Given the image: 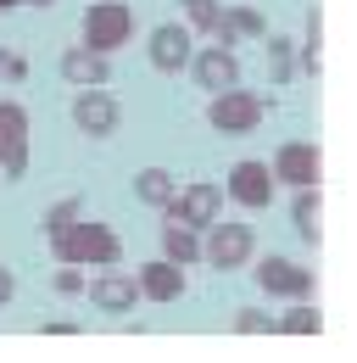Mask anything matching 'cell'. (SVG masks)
Returning <instances> with one entry per match:
<instances>
[{
	"instance_id": "24",
	"label": "cell",
	"mask_w": 357,
	"mask_h": 363,
	"mask_svg": "<svg viewBox=\"0 0 357 363\" xmlns=\"http://www.w3.org/2000/svg\"><path fill=\"white\" fill-rule=\"evenodd\" d=\"M0 79H11V84H23V79H28V67H23V56H11V50H0Z\"/></svg>"
},
{
	"instance_id": "8",
	"label": "cell",
	"mask_w": 357,
	"mask_h": 363,
	"mask_svg": "<svg viewBox=\"0 0 357 363\" xmlns=\"http://www.w3.org/2000/svg\"><path fill=\"white\" fill-rule=\"evenodd\" d=\"M190 73H196V84L201 90H229V84H240V62H234V50L229 45H207V50H190Z\"/></svg>"
},
{
	"instance_id": "3",
	"label": "cell",
	"mask_w": 357,
	"mask_h": 363,
	"mask_svg": "<svg viewBox=\"0 0 357 363\" xmlns=\"http://www.w3.org/2000/svg\"><path fill=\"white\" fill-rule=\"evenodd\" d=\"M263 95L240 90V84H229V90L212 95V106H207V123L218 129V135H251L257 123H263Z\"/></svg>"
},
{
	"instance_id": "12",
	"label": "cell",
	"mask_w": 357,
	"mask_h": 363,
	"mask_svg": "<svg viewBox=\"0 0 357 363\" xmlns=\"http://www.w3.org/2000/svg\"><path fill=\"white\" fill-rule=\"evenodd\" d=\"M229 201H240V207H268V201H273V174H268V162H234V168H229Z\"/></svg>"
},
{
	"instance_id": "1",
	"label": "cell",
	"mask_w": 357,
	"mask_h": 363,
	"mask_svg": "<svg viewBox=\"0 0 357 363\" xmlns=\"http://www.w3.org/2000/svg\"><path fill=\"white\" fill-rule=\"evenodd\" d=\"M50 246H56V263H73V269H118V257H123V240L106 224H89V218L50 235Z\"/></svg>"
},
{
	"instance_id": "17",
	"label": "cell",
	"mask_w": 357,
	"mask_h": 363,
	"mask_svg": "<svg viewBox=\"0 0 357 363\" xmlns=\"http://www.w3.org/2000/svg\"><path fill=\"white\" fill-rule=\"evenodd\" d=\"M318 213H324V196H318V184H296V207H290V224L302 229V240H318Z\"/></svg>"
},
{
	"instance_id": "9",
	"label": "cell",
	"mask_w": 357,
	"mask_h": 363,
	"mask_svg": "<svg viewBox=\"0 0 357 363\" xmlns=\"http://www.w3.org/2000/svg\"><path fill=\"white\" fill-rule=\"evenodd\" d=\"M190 28L184 23H162V28H151V67L157 73H184L190 67Z\"/></svg>"
},
{
	"instance_id": "28",
	"label": "cell",
	"mask_w": 357,
	"mask_h": 363,
	"mask_svg": "<svg viewBox=\"0 0 357 363\" xmlns=\"http://www.w3.org/2000/svg\"><path fill=\"white\" fill-rule=\"evenodd\" d=\"M23 6H50V0H23Z\"/></svg>"
},
{
	"instance_id": "16",
	"label": "cell",
	"mask_w": 357,
	"mask_h": 363,
	"mask_svg": "<svg viewBox=\"0 0 357 363\" xmlns=\"http://www.w3.org/2000/svg\"><path fill=\"white\" fill-rule=\"evenodd\" d=\"M162 257H168V263H178V269L201 263V229L168 218V224H162Z\"/></svg>"
},
{
	"instance_id": "13",
	"label": "cell",
	"mask_w": 357,
	"mask_h": 363,
	"mask_svg": "<svg viewBox=\"0 0 357 363\" xmlns=\"http://www.w3.org/2000/svg\"><path fill=\"white\" fill-rule=\"evenodd\" d=\"M134 285H140V296H151V302H178V296H184V269L168 263V257H157V263H145V269L134 274Z\"/></svg>"
},
{
	"instance_id": "25",
	"label": "cell",
	"mask_w": 357,
	"mask_h": 363,
	"mask_svg": "<svg viewBox=\"0 0 357 363\" xmlns=\"http://www.w3.org/2000/svg\"><path fill=\"white\" fill-rule=\"evenodd\" d=\"M56 291H62V296H79V291H84V274H79L73 263H67V269L56 274Z\"/></svg>"
},
{
	"instance_id": "21",
	"label": "cell",
	"mask_w": 357,
	"mask_h": 363,
	"mask_svg": "<svg viewBox=\"0 0 357 363\" xmlns=\"http://www.w3.org/2000/svg\"><path fill=\"white\" fill-rule=\"evenodd\" d=\"M268 79H273V84H285V79H290V67H296V56H290V40H268Z\"/></svg>"
},
{
	"instance_id": "6",
	"label": "cell",
	"mask_w": 357,
	"mask_h": 363,
	"mask_svg": "<svg viewBox=\"0 0 357 363\" xmlns=\"http://www.w3.org/2000/svg\"><path fill=\"white\" fill-rule=\"evenodd\" d=\"M268 174H273V184H318V174H324V157H318V145H307V140H290V145H279V157L268 162Z\"/></svg>"
},
{
	"instance_id": "7",
	"label": "cell",
	"mask_w": 357,
	"mask_h": 363,
	"mask_svg": "<svg viewBox=\"0 0 357 363\" xmlns=\"http://www.w3.org/2000/svg\"><path fill=\"white\" fill-rule=\"evenodd\" d=\"M218 213H223L218 184H184L174 201H168V218H178V224H190V229H207Z\"/></svg>"
},
{
	"instance_id": "15",
	"label": "cell",
	"mask_w": 357,
	"mask_h": 363,
	"mask_svg": "<svg viewBox=\"0 0 357 363\" xmlns=\"http://www.w3.org/2000/svg\"><path fill=\"white\" fill-rule=\"evenodd\" d=\"M106 73H112V62H106L101 50H89V45H73L67 56H62V79H67V84H79V90L106 84Z\"/></svg>"
},
{
	"instance_id": "11",
	"label": "cell",
	"mask_w": 357,
	"mask_h": 363,
	"mask_svg": "<svg viewBox=\"0 0 357 363\" xmlns=\"http://www.w3.org/2000/svg\"><path fill=\"white\" fill-rule=\"evenodd\" d=\"M118 101L101 90V84H89V90H79V101H73V123L84 129V135H112L118 129Z\"/></svg>"
},
{
	"instance_id": "14",
	"label": "cell",
	"mask_w": 357,
	"mask_h": 363,
	"mask_svg": "<svg viewBox=\"0 0 357 363\" xmlns=\"http://www.w3.org/2000/svg\"><path fill=\"white\" fill-rule=\"evenodd\" d=\"M89 302L101 308V313H129L134 302H140V285H134L129 274H101V279H89Z\"/></svg>"
},
{
	"instance_id": "10",
	"label": "cell",
	"mask_w": 357,
	"mask_h": 363,
	"mask_svg": "<svg viewBox=\"0 0 357 363\" xmlns=\"http://www.w3.org/2000/svg\"><path fill=\"white\" fill-rule=\"evenodd\" d=\"M257 285H263L268 296H312V269H296L290 257H263V269H257Z\"/></svg>"
},
{
	"instance_id": "22",
	"label": "cell",
	"mask_w": 357,
	"mask_h": 363,
	"mask_svg": "<svg viewBox=\"0 0 357 363\" xmlns=\"http://www.w3.org/2000/svg\"><path fill=\"white\" fill-rule=\"evenodd\" d=\"M178 6H184V23H190V28H207V34H212V23H218V0H178Z\"/></svg>"
},
{
	"instance_id": "18",
	"label": "cell",
	"mask_w": 357,
	"mask_h": 363,
	"mask_svg": "<svg viewBox=\"0 0 357 363\" xmlns=\"http://www.w3.org/2000/svg\"><path fill=\"white\" fill-rule=\"evenodd\" d=\"M134 190H140L145 207H168V201H174V174H168V168H140Z\"/></svg>"
},
{
	"instance_id": "5",
	"label": "cell",
	"mask_w": 357,
	"mask_h": 363,
	"mask_svg": "<svg viewBox=\"0 0 357 363\" xmlns=\"http://www.w3.org/2000/svg\"><path fill=\"white\" fill-rule=\"evenodd\" d=\"M28 168V112L17 101H0V174L23 179Z\"/></svg>"
},
{
	"instance_id": "23",
	"label": "cell",
	"mask_w": 357,
	"mask_h": 363,
	"mask_svg": "<svg viewBox=\"0 0 357 363\" xmlns=\"http://www.w3.org/2000/svg\"><path fill=\"white\" fill-rule=\"evenodd\" d=\"M234 330H240V335H268V330H273V318L257 313V308H246V313L234 318Z\"/></svg>"
},
{
	"instance_id": "20",
	"label": "cell",
	"mask_w": 357,
	"mask_h": 363,
	"mask_svg": "<svg viewBox=\"0 0 357 363\" xmlns=\"http://www.w3.org/2000/svg\"><path fill=\"white\" fill-rule=\"evenodd\" d=\"M79 218H84V201H79V196H62V201L45 213V235H62V229L79 224Z\"/></svg>"
},
{
	"instance_id": "19",
	"label": "cell",
	"mask_w": 357,
	"mask_h": 363,
	"mask_svg": "<svg viewBox=\"0 0 357 363\" xmlns=\"http://www.w3.org/2000/svg\"><path fill=\"white\" fill-rule=\"evenodd\" d=\"M273 330H285V335H318L324 318H318V308H312V296H296V308H290L285 318H273Z\"/></svg>"
},
{
	"instance_id": "2",
	"label": "cell",
	"mask_w": 357,
	"mask_h": 363,
	"mask_svg": "<svg viewBox=\"0 0 357 363\" xmlns=\"http://www.w3.org/2000/svg\"><path fill=\"white\" fill-rule=\"evenodd\" d=\"M134 40V11L123 0H95L84 11V45L101 50V56H112V50H123Z\"/></svg>"
},
{
	"instance_id": "27",
	"label": "cell",
	"mask_w": 357,
	"mask_h": 363,
	"mask_svg": "<svg viewBox=\"0 0 357 363\" xmlns=\"http://www.w3.org/2000/svg\"><path fill=\"white\" fill-rule=\"evenodd\" d=\"M11 6H23V0H0V11H11Z\"/></svg>"
},
{
	"instance_id": "26",
	"label": "cell",
	"mask_w": 357,
	"mask_h": 363,
	"mask_svg": "<svg viewBox=\"0 0 357 363\" xmlns=\"http://www.w3.org/2000/svg\"><path fill=\"white\" fill-rule=\"evenodd\" d=\"M11 291H17V279H11V269H0V308L11 302Z\"/></svg>"
},
{
	"instance_id": "4",
	"label": "cell",
	"mask_w": 357,
	"mask_h": 363,
	"mask_svg": "<svg viewBox=\"0 0 357 363\" xmlns=\"http://www.w3.org/2000/svg\"><path fill=\"white\" fill-rule=\"evenodd\" d=\"M201 257L212 263V269H240L246 257H251V224H234V218H212L207 224V240H201Z\"/></svg>"
}]
</instances>
